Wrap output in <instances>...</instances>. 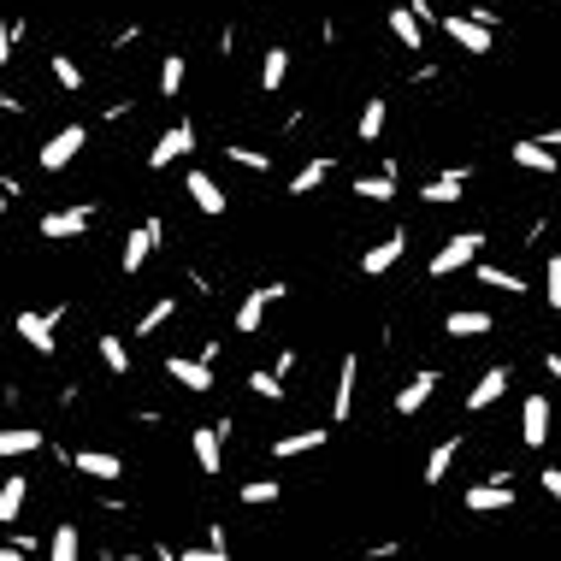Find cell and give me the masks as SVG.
Returning a JSON list of instances; mask_svg holds the SVG:
<instances>
[{
	"mask_svg": "<svg viewBox=\"0 0 561 561\" xmlns=\"http://www.w3.org/2000/svg\"><path fill=\"white\" fill-rule=\"evenodd\" d=\"M479 254H485V231H461V237H449V243L432 254V278H449V272L479 266Z\"/></svg>",
	"mask_w": 561,
	"mask_h": 561,
	"instance_id": "obj_1",
	"label": "cell"
},
{
	"mask_svg": "<svg viewBox=\"0 0 561 561\" xmlns=\"http://www.w3.org/2000/svg\"><path fill=\"white\" fill-rule=\"evenodd\" d=\"M83 148H89V130H83V125H65V130H54V136L42 142L36 166H42V172H65V166H71Z\"/></svg>",
	"mask_w": 561,
	"mask_h": 561,
	"instance_id": "obj_2",
	"label": "cell"
},
{
	"mask_svg": "<svg viewBox=\"0 0 561 561\" xmlns=\"http://www.w3.org/2000/svg\"><path fill=\"white\" fill-rule=\"evenodd\" d=\"M443 36H449L461 54H491V24H485L479 12H473V18H461V12L443 18Z\"/></svg>",
	"mask_w": 561,
	"mask_h": 561,
	"instance_id": "obj_3",
	"label": "cell"
},
{
	"mask_svg": "<svg viewBox=\"0 0 561 561\" xmlns=\"http://www.w3.org/2000/svg\"><path fill=\"white\" fill-rule=\"evenodd\" d=\"M284 296H290L284 284H260V290H249V296H243V308H237V319H231V325H237L243 337H254V331L266 325V308H272V302H284Z\"/></svg>",
	"mask_w": 561,
	"mask_h": 561,
	"instance_id": "obj_4",
	"label": "cell"
},
{
	"mask_svg": "<svg viewBox=\"0 0 561 561\" xmlns=\"http://www.w3.org/2000/svg\"><path fill=\"white\" fill-rule=\"evenodd\" d=\"M184 154H195V125H189V119H178V125H172L160 142H154V148H148V166H154V172H166V166H172V160H184Z\"/></svg>",
	"mask_w": 561,
	"mask_h": 561,
	"instance_id": "obj_5",
	"label": "cell"
},
{
	"mask_svg": "<svg viewBox=\"0 0 561 561\" xmlns=\"http://www.w3.org/2000/svg\"><path fill=\"white\" fill-rule=\"evenodd\" d=\"M65 308H48V313H18V337L36 349V355H54V331H60Z\"/></svg>",
	"mask_w": 561,
	"mask_h": 561,
	"instance_id": "obj_6",
	"label": "cell"
},
{
	"mask_svg": "<svg viewBox=\"0 0 561 561\" xmlns=\"http://www.w3.org/2000/svg\"><path fill=\"white\" fill-rule=\"evenodd\" d=\"M160 237H166V225H160V219H142V225H136V231L125 237V254H119V266H125V272H142V260L154 254V243H160Z\"/></svg>",
	"mask_w": 561,
	"mask_h": 561,
	"instance_id": "obj_7",
	"label": "cell"
},
{
	"mask_svg": "<svg viewBox=\"0 0 561 561\" xmlns=\"http://www.w3.org/2000/svg\"><path fill=\"white\" fill-rule=\"evenodd\" d=\"M520 443H532V449L550 443V396H526L520 402Z\"/></svg>",
	"mask_w": 561,
	"mask_h": 561,
	"instance_id": "obj_8",
	"label": "cell"
},
{
	"mask_svg": "<svg viewBox=\"0 0 561 561\" xmlns=\"http://www.w3.org/2000/svg\"><path fill=\"white\" fill-rule=\"evenodd\" d=\"M89 219H95L89 207H54V213L42 219V237H48V243H65V237H83V231H89Z\"/></svg>",
	"mask_w": 561,
	"mask_h": 561,
	"instance_id": "obj_9",
	"label": "cell"
},
{
	"mask_svg": "<svg viewBox=\"0 0 561 561\" xmlns=\"http://www.w3.org/2000/svg\"><path fill=\"white\" fill-rule=\"evenodd\" d=\"M502 508H514V485L508 479H491V485H473L467 491V514H502Z\"/></svg>",
	"mask_w": 561,
	"mask_h": 561,
	"instance_id": "obj_10",
	"label": "cell"
},
{
	"mask_svg": "<svg viewBox=\"0 0 561 561\" xmlns=\"http://www.w3.org/2000/svg\"><path fill=\"white\" fill-rule=\"evenodd\" d=\"M355 378H361V361L343 355L337 361V390H331V420H349L355 414Z\"/></svg>",
	"mask_w": 561,
	"mask_h": 561,
	"instance_id": "obj_11",
	"label": "cell"
},
{
	"mask_svg": "<svg viewBox=\"0 0 561 561\" xmlns=\"http://www.w3.org/2000/svg\"><path fill=\"white\" fill-rule=\"evenodd\" d=\"M402 254H408V237H402V231H390L384 243H373V249L361 254V272H367V278H384V272H390Z\"/></svg>",
	"mask_w": 561,
	"mask_h": 561,
	"instance_id": "obj_12",
	"label": "cell"
},
{
	"mask_svg": "<svg viewBox=\"0 0 561 561\" xmlns=\"http://www.w3.org/2000/svg\"><path fill=\"white\" fill-rule=\"evenodd\" d=\"M166 378H172V384H184V390H213V361H207V355H201V361L172 355V361H166Z\"/></svg>",
	"mask_w": 561,
	"mask_h": 561,
	"instance_id": "obj_13",
	"label": "cell"
},
{
	"mask_svg": "<svg viewBox=\"0 0 561 561\" xmlns=\"http://www.w3.org/2000/svg\"><path fill=\"white\" fill-rule=\"evenodd\" d=\"M219 437H225V426H201V432L189 437V449H195V467H201V473H219V467H225V443H219Z\"/></svg>",
	"mask_w": 561,
	"mask_h": 561,
	"instance_id": "obj_14",
	"label": "cell"
},
{
	"mask_svg": "<svg viewBox=\"0 0 561 561\" xmlns=\"http://www.w3.org/2000/svg\"><path fill=\"white\" fill-rule=\"evenodd\" d=\"M437 384H443V378H437L432 367H426V373H414L408 384H402V390H396V414H420V408L432 402V390H437Z\"/></svg>",
	"mask_w": 561,
	"mask_h": 561,
	"instance_id": "obj_15",
	"label": "cell"
},
{
	"mask_svg": "<svg viewBox=\"0 0 561 561\" xmlns=\"http://www.w3.org/2000/svg\"><path fill=\"white\" fill-rule=\"evenodd\" d=\"M508 160H514V166H526V172L556 178V148H550V142H514V148H508Z\"/></svg>",
	"mask_w": 561,
	"mask_h": 561,
	"instance_id": "obj_16",
	"label": "cell"
},
{
	"mask_svg": "<svg viewBox=\"0 0 561 561\" xmlns=\"http://www.w3.org/2000/svg\"><path fill=\"white\" fill-rule=\"evenodd\" d=\"M390 36L408 48V54H420L426 48V30H420V12H408V6H390Z\"/></svg>",
	"mask_w": 561,
	"mask_h": 561,
	"instance_id": "obj_17",
	"label": "cell"
},
{
	"mask_svg": "<svg viewBox=\"0 0 561 561\" xmlns=\"http://www.w3.org/2000/svg\"><path fill=\"white\" fill-rule=\"evenodd\" d=\"M71 467L83 473V479H119L125 467H119V455H107V449H77L71 455Z\"/></svg>",
	"mask_w": 561,
	"mask_h": 561,
	"instance_id": "obj_18",
	"label": "cell"
},
{
	"mask_svg": "<svg viewBox=\"0 0 561 561\" xmlns=\"http://www.w3.org/2000/svg\"><path fill=\"white\" fill-rule=\"evenodd\" d=\"M455 455H461V437H443L432 455H426V467H420V485H443L449 467H455Z\"/></svg>",
	"mask_w": 561,
	"mask_h": 561,
	"instance_id": "obj_19",
	"label": "cell"
},
{
	"mask_svg": "<svg viewBox=\"0 0 561 561\" xmlns=\"http://www.w3.org/2000/svg\"><path fill=\"white\" fill-rule=\"evenodd\" d=\"M189 201H195V207H201V213H207V219H219V213H225V189L213 184V178H207V172H189Z\"/></svg>",
	"mask_w": 561,
	"mask_h": 561,
	"instance_id": "obj_20",
	"label": "cell"
},
{
	"mask_svg": "<svg viewBox=\"0 0 561 561\" xmlns=\"http://www.w3.org/2000/svg\"><path fill=\"white\" fill-rule=\"evenodd\" d=\"M502 390H508V367H491V373L467 390V408H473V414H485L491 402H502Z\"/></svg>",
	"mask_w": 561,
	"mask_h": 561,
	"instance_id": "obj_21",
	"label": "cell"
},
{
	"mask_svg": "<svg viewBox=\"0 0 561 561\" xmlns=\"http://www.w3.org/2000/svg\"><path fill=\"white\" fill-rule=\"evenodd\" d=\"M461 189H467V172L455 166V172H437L432 184L420 189V201H432V207H449V201H461Z\"/></svg>",
	"mask_w": 561,
	"mask_h": 561,
	"instance_id": "obj_22",
	"label": "cell"
},
{
	"mask_svg": "<svg viewBox=\"0 0 561 561\" xmlns=\"http://www.w3.org/2000/svg\"><path fill=\"white\" fill-rule=\"evenodd\" d=\"M443 331H449V337H485V331H491V313H479V308H455L449 319H443Z\"/></svg>",
	"mask_w": 561,
	"mask_h": 561,
	"instance_id": "obj_23",
	"label": "cell"
},
{
	"mask_svg": "<svg viewBox=\"0 0 561 561\" xmlns=\"http://www.w3.org/2000/svg\"><path fill=\"white\" fill-rule=\"evenodd\" d=\"M24 497H30V479L6 473V485H0V526H12V520L24 514Z\"/></svg>",
	"mask_w": 561,
	"mask_h": 561,
	"instance_id": "obj_24",
	"label": "cell"
},
{
	"mask_svg": "<svg viewBox=\"0 0 561 561\" xmlns=\"http://www.w3.org/2000/svg\"><path fill=\"white\" fill-rule=\"evenodd\" d=\"M325 437L331 432H290V437L272 443V455H278V461H296V455H308V449H325Z\"/></svg>",
	"mask_w": 561,
	"mask_h": 561,
	"instance_id": "obj_25",
	"label": "cell"
},
{
	"mask_svg": "<svg viewBox=\"0 0 561 561\" xmlns=\"http://www.w3.org/2000/svg\"><path fill=\"white\" fill-rule=\"evenodd\" d=\"M284 77H290V54H284V48H266V60H260V89H266V95H278V89H284Z\"/></svg>",
	"mask_w": 561,
	"mask_h": 561,
	"instance_id": "obj_26",
	"label": "cell"
},
{
	"mask_svg": "<svg viewBox=\"0 0 561 561\" xmlns=\"http://www.w3.org/2000/svg\"><path fill=\"white\" fill-rule=\"evenodd\" d=\"M355 195H361V201H390V195H396V172L384 166L373 178H355Z\"/></svg>",
	"mask_w": 561,
	"mask_h": 561,
	"instance_id": "obj_27",
	"label": "cell"
},
{
	"mask_svg": "<svg viewBox=\"0 0 561 561\" xmlns=\"http://www.w3.org/2000/svg\"><path fill=\"white\" fill-rule=\"evenodd\" d=\"M325 178H331V160H308V166L290 178V195H313V189L325 184Z\"/></svg>",
	"mask_w": 561,
	"mask_h": 561,
	"instance_id": "obj_28",
	"label": "cell"
},
{
	"mask_svg": "<svg viewBox=\"0 0 561 561\" xmlns=\"http://www.w3.org/2000/svg\"><path fill=\"white\" fill-rule=\"evenodd\" d=\"M101 367H107V373H119V378L130 373V349H125V337H101Z\"/></svg>",
	"mask_w": 561,
	"mask_h": 561,
	"instance_id": "obj_29",
	"label": "cell"
},
{
	"mask_svg": "<svg viewBox=\"0 0 561 561\" xmlns=\"http://www.w3.org/2000/svg\"><path fill=\"white\" fill-rule=\"evenodd\" d=\"M384 119H390V107H384V101H367V107H361V142H378V136H384Z\"/></svg>",
	"mask_w": 561,
	"mask_h": 561,
	"instance_id": "obj_30",
	"label": "cell"
},
{
	"mask_svg": "<svg viewBox=\"0 0 561 561\" xmlns=\"http://www.w3.org/2000/svg\"><path fill=\"white\" fill-rule=\"evenodd\" d=\"M30 449H42V432H0V455H30Z\"/></svg>",
	"mask_w": 561,
	"mask_h": 561,
	"instance_id": "obj_31",
	"label": "cell"
},
{
	"mask_svg": "<svg viewBox=\"0 0 561 561\" xmlns=\"http://www.w3.org/2000/svg\"><path fill=\"white\" fill-rule=\"evenodd\" d=\"M473 272H479V284H491V290H508V296H520V290H526V284H520L514 272H502V266H473Z\"/></svg>",
	"mask_w": 561,
	"mask_h": 561,
	"instance_id": "obj_32",
	"label": "cell"
},
{
	"mask_svg": "<svg viewBox=\"0 0 561 561\" xmlns=\"http://www.w3.org/2000/svg\"><path fill=\"white\" fill-rule=\"evenodd\" d=\"M278 491H284L278 479H249V485H243V502H249V508H266V502H278Z\"/></svg>",
	"mask_w": 561,
	"mask_h": 561,
	"instance_id": "obj_33",
	"label": "cell"
},
{
	"mask_svg": "<svg viewBox=\"0 0 561 561\" xmlns=\"http://www.w3.org/2000/svg\"><path fill=\"white\" fill-rule=\"evenodd\" d=\"M249 390L260 402H278L284 396V373H249Z\"/></svg>",
	"mask_w": 561,
	"mask_h": 561,
	"instance_id": "obj_34",
	"label": "cell"
},
{
	"mask_svg": "<svg viewBox=\"0 0 561 561\" xmlns=\"http://www.w3.org/2000/svg\"><path fill=\"white\" fill-rule=\"evenodd\" d=\"M172 313H178V302H172V296H160V302H154V308L142 313V325H136V331H142V337H148V331H160V325H166V319H172Z\"/></svg>",
	"mask_w": 561,
	"mask_h": 561,
	"instance_id": "obj_35",
	"label": "cell"
},
{
	"mask_svg": "<svg viewBox=\"0 0 561 561\" xmlns=\"http://www.w3.org/2000/svg\"><path fill=\"white\" fill-rule=\"evenodd\" d=\"M178 89H184V54H172L160 65V95H178Z\"/></svg>",
	"mask_w": 561,
	"mask_h": 561,
	"instance_id": "obj_36",
	"label": "cell"
},
{
	"mask_svg": "<svg viewBox=\"0 0 561 561\" xmlns=\"http://www.w3.org/2000/svg\"><path fill=\"white\" fill-rule=\"evenodd\" d=\"M54 83L77 95V89H83V71H77V60H65V54H54Z\"/></svg>",
	"mask_w": 561,
	"mask_h": 561,
	"instance_id": "obj_37",
	"label": "cell"
},
{
	"mask_svg": "<svg viewBox=\"0 0 561 561\" xmlns=\"http://www.w3.org/2000/svg\"><path fill=\"white\" fill-rule=\"evenodd\" d=\"M48 556H54V561H77V526H60V532H54Z\"/></svg>",
	"mask_w": 561,
	"mask_h": 561,
	"instance_id": "obj_38",
	"label": "cell"
},
{
	"mask_svg": "<svg viewBox=\"0 0 561 561\" xmlns=\"http://www.w3.org/2000/svg\"><path fill=\"white\" fill-rule=\"evenodd\" d=\"M225 154H231L237 166H249V172H266V166H272V154H260V148H225Z\"/></svg>",
	"mask_w": 561,
	"mask_h": 561,
	"instance_id": "obj_39",
	"label": "cell"
},
{
	"mask_svg": "<svg viewBox=\"0 0 561 561\" xmlns=\"http://www.w3.org/2000/svg\"><path fill=\"white\" fill-rule=\"evenodd\" d=\"M544 302H550V308L561 313V254L550 260V272H544Z\"/></svg>",
	"mask_w": 561,
	"mask_h": 561,
	"instance_id": "obj_40",
	"label": "cell"
},
{
	"mask_svg": "<svg viewBox=\"0 0 561 561\" xmlns=\"http://www.w3.org/2000/svg\"><path fill=\"white\" fill-rule=\"evenodd\" d=\"M18 36H24V24H18V18H12V24H6V30H0V60H12V48H18Z\"/></svg>",
	"mask_w": 561,
	"mask_h": 561,
	"instance_id": "obj_41",
	"label": "cell"
},
{
	"mask_svg": "<svg viewBox=\"0 0 561 561\" xmlns=\"http://www.w3.org/2000/svg\"><path fill=\"white\" fill-rule=\"evenodd\" d=\"M30 550H36V544H30V538H6V561H18V556H30Z\"/></svg>",
	"mask_w": 561,
	"mask_h": 561,
	"instance_id": "obj_42",
	"label": "cell"
},
{
	"mask_svg": "<svg viewBox=\"0 0 561 561\" xmlns=\"http://www.w3.org/2000/svg\"><path fill=\"white\" fill-rule=\"evenodd\" d=\"M544 491L561 502V467H544Z\"/></svg>",
	"mask_w": 561,
	"mask_h": 561,
	"instance_id": "obj_43",
	"label": "cell"
},
{
	"mask_svg": "<svg viewBox=\"0 0 561 561\" xmlns=\"http://www.w3.org/2000/svg\"><path fill=\"white\" fill-rule=\"evenodd\" d=\"M544 373H550V378H556V384H561V355H556V349L544 355Z\"/></svg>",
	"mask_w": 561,
	"mask_h": 561,
	"instance_id": "obj_44",
	"label": "cell"
}]
</instances>
